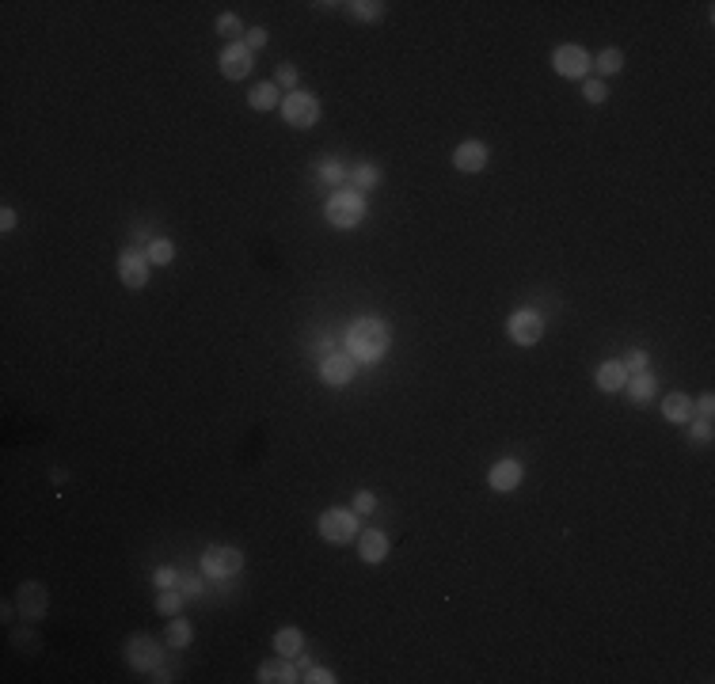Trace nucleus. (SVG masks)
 Masks as SVG:
<instances>
[{
  "mask_svg": "<svg viewBox=\"0 0 715 684\" xmlns=\"http://www.w3.org/2000/svg\"><path fill=\"white\" fill-rule=\"evenodd\" d=\"M282 114H285V122L290 126H297V129H309L316 118H320V107H316V99L309 95V92H293L282 99Z\"/></svg>",
  "mask_w": 715,
  "mask_h": 684,
  "instance_id": "3",
  "label": "nucleus"
},
{
  "mask_svg": "<svg viewBox=\"0 0 715 684\" xmlns=\"http://www.w3.org/2000/svg\"><path fill=\"white\" fill-rule=\"evenodd\" d=\"M274 103H278V87H274V84L251 87V107H255V110H270Z\"/></svg>",
  "mask_w": 715,
  "mask_h": 684,
  "instance_id": "21",
  "label": "nucleus"
},
{
  "mask_svg": "<svg viewBox=\"0 0 715 684\" xmlns=\"http://www.w3.org/2000/svg\"><path fill=\"white\" fill-rule=\"evenodd\" d=\"M320 536L327 544H350L358 536V517L350 510H327L320 517Z\"/></svg>",
  "mask_w": 715,
  "mask_h": 684,
  "instance_id": "4",
  "label": "nucleus"
},
{
  "mask_svg": "<svg viewBox=\"0 0 715 684\" xmlns=\"http://www.w3.org/2000/svg\"><path fill=\"white\" fill-rule=\"evenodd\" d=\"M217 31H221V35H228V38H240V35H244V27H240L236 16H221V19H217Z\"/></svg>",
  "mask_w": 715,
  "mask_h": 684,
  "instance_id": "29",
  "label": "nucleus"
},
{
  "mask_svg": "<svg viewBox=\"0 0 715 684\" xmlns=\"http://www.w3.org/2000/svg\"><path fill=\"white\" fill-rule=\"evenodd\" d=\"M620 65H624V53L620 50H601L598 53V69L609 76V73H620Z\"/></svg>",
  "mask_w": 715,
  "mask_h": 684,
  "instance_id": "25",
  "label": "nucleus"
},
{
  "mask_svg": "<svg viewBox=\"0 0 715 684\" xmlns=\"http://www.w3.org/2000/svg\"><path fill=\"white\" fill-rule=\"evenodd\" d=\"M582 95H586L590 103H605V99H609V92H605L601 80H586V84H582Z\"/></svg>",
  "mask_w": 715,
  "mask_h": 684,
  "instance_id": "27",
  "label": "nucleus"
},
{
  "mask_svg": "<svg viewBox=\"0 0 715 684\" xmlns=\"http://www.w3.org/2000/svg\"><path fill=\"white\" fill-rule=\"evenodd\" d=\"M118 274H122V282L129 285V289H141V285L149 282V255L126 251V255L118 259Z\"/></svg>",
  "mask_w": 715,
  "mask_h": 684,
  "instance_id": "10",
  "label": "nucleus"
},
{
  "mask_svg": "<svg viewBox=\"0 0 715 684\" xmlns=\"http://www.w3.org/2000/svg\"><path fill=\"white\" fill-rule=\"evenodd\" d=\"M521 483V464L518 460H499V464L491 468V487L494 491H514Z\"/></svg>",
  "mask_w": 715,
  "mask_h": 684,
  "instance_id": "14",
  "label": "nucleus"
},
{
  "mask_svg": "<svg viewBox=\"0 0 715 684\" xmlns=\"http://www.w3.org/2000/svg\"><path fill=\"white\" fill-rule=\"evenodd\" d=\"M510 338L518 342V346H533V342H541V335H544V319H541V312H533V308H521V312H514L510 316Z\"/></svg>",
  "mask_w": 715,
  "mask_h": 684,
  "instance_id": "5",
  "label": "nucleus"
},
{
  "mask_svg": "<svg viewBox=\"0 0 715 684\" xmlns=\"http://www.w3.org/2000/svg\"><path fill=\"white\" fill-rule=\"evenodd\" d=\"M453 164L460 171H483V164H487V149L480 145V141H465L457 152H453Z\"/></svg>",
  "mask_w": 715,
  "mask_h": 684,
  "instance_id": "13",
  "label": "nucleus"
},
{
  "mask_svg": "<svg viewBox=\"0 0 715 684\" xmlns=\"http://www.w3.org/2000/svg\"><path fill=\"white\" fill-rule=\"evenodd\" d=\"M186 643H191V624L171 620V624H168V646L179 650V646H186Z\"/></svg>",
  "mask_w": 715,
  "mask_h": 684,
  "instance_id": "24",
  "label": "nucleus"
},
{
  "mask_svg": "<svg viewBox=\"0 0 715 684\" xmlns=\"http://www.w3.org/2000/svg\"><path fill=\"white\" fill-rule=\"evenodd\" d=\"M354 506H358V513H373V506H377V502H373L369 491H358L354 494Z\"/></svg>",
  "mask_w": 715,
  "mask_h": 684,
  "instance_id": "32",
  "label": "nucleus"
},
{
  "mask_svg": "<svg viewBox=\"0 0 715 684\" xmlns=\"http://www.w3.org/2000/svg\"><path fill=\"white\" fill-rule=\"evenodd\" d=\"M16 604H19V616H27V620H42V616H46V604H50L46 586H38V582H23V586H19Z\"/></svg>",
  "mask_w": 715,
  "mask_h": 684,
  "instance_id": "7",
  "label": "nucleus"
},
{
  "mask_svg": "<svg viewBox=\"0 0 715 684\" xmlns=\"http://www.w3.org/2000/svg\"><path fill=\"white\" fill-rule=\"evenodd\" d=\"M171 582H175V570H171V567H160V570H157V586H160V589H171Z\"/></svg>",
  "mask_w": 715,
  "mask_h": 684,
  "instance_id": "34",
  "label": "nucleus"
},
{
  "mask_svg": "<svg viewBox=\"0 0 715 684\" xmlns=\"http://www.w3.org/2000/svg\"><path fill=\"white\" fill-rule=\"evenodd\" d=\"M244 46H248V50H259V46H267V31H251Z\"/></svg>",
  "mask_w": 715,
  "mask_h": 684,
  "instance_id": "35",
  "label": "nucleus"
},
{
  "mask_svg": "<svg viewBox=\"0 0 715 684\" xmlns=\"http://www.w3.org/2000/svg\"><path fill=\"white\" fill-rule=\"evenodd\" d=\"M354 16H361V19H377V16H381V4H373V0H366V4H354Z\"/></svg>",
  "mask_w": 715,
  "mask_h": 684,
  "instance_id": "31",
  "label": "nucleus"
},
{
  "mask_svg": "<svg viewBox=\"0 0 715 684\" xmlns=\"http://www.w3.org/2000/svg\"><path fill=\"white\" fill-rule=\"evenodd\" d=\"M259 680L263 684H290V680H297V673L285 666V661H263V666H259Z\"/></svg>",
  "mask_w": 715,
  "mask_h": 684,
  "instance_id": "18",
  "label": "nucleus"
},
{
  "mask_svg": "<svg viewBox=\"0 0 715 684\" xmlns=\"http://www.w3.org/2000/svg\"><path fill=\"white\" fill-rule=\"evenodd\" d=\"M384 555H388V536L377 533V528L361 533V559H366V562H381Z\"/></svg>",
  "mask_w": 715,
  "mask_h": 684,
  "instance_id": "16",
  "label": "nucleus"
},
{
  "mask_svg": "<svg viewBox=\"0 0 715 684\" xmlns=\"http://www.w3.org/2000/svg\"><path fill=\"white\" fill-rule=\"evenodd\" d=\"M361 217H366L361 194H354V191L332 194V202H327V220H332L335 228H354V225H361Z\"/></svg>",
  "mask_w": 715,
  "mask_h": 684,
  "instance_id": "2",
  "label": "nucleus"
},
{
  "mask_svg": "<svg viewBox=\"0 0 715 684\" xmlns=\"http://www.w3.org/2000/svg\"><path fill=\"white\" fill-rule=\"evenodd\" d=\"M662 411H666L669 422H692V400H689V395H681V392L666 395V400H662Z\"/></svg>",
  "mask_w": 715,
  "mask_h": 684,
  "instance_id": "17",
  "label": "nucleus"
},
{
  "mask_svg": "<svg viewBox=\"0 0 715 684\" xmlns=\"http://www.w3.org/2000/svg\"><path fill=\"white\" fill-rule=\"evenodd\" d=\"M304 680H312V684H332L335 673H332V669H309V677H304Z\"/></svg>",
  "mask_w": 715,
  "mask_h": 684,
  "instance_id": "33",
  "label": "nucleus"
},
{
  "mask_svg": "<svg viewBox=\"0 0 715 684\" xmlns=\"http://www.w3.org/2000/svg\"><path fill=\"white\" fill-rule=\"evenodd\" d=\"M129 661H134L137 669H157V666H160L157 643H152V638H145V635L129 638Z\"/></svg>",
  "mask_w": 715,
  "mask_h": 684,
  "instance_id": "12",
  "label": "nucleus"
},
{
  "mask_svg": "<svg viewBox=\"0 0 715 684\" xmlns=\"http://www.w3.org/2000/svg\"><path fill=\"white\" fill-rule=\"evenodd\" d=\"M320 377H324V384H332V388H343V384H350V377H354V358H350V354L324 358Z\"/></svg>",
  "mask_w": 715,
  "mask_h": 684,
  "instance_id": "9",
  "label": "nucleus"
},
{
  "mask_svg": "<svg viewBox=\"0 0 715 684\" xmlns=\"http://www.w3.org/2000/svg\"><path fill=\"white\" fill-rule=\"evenodd\" d=\"M274 646H278L282 658H297V654H301V646H304V638H301L297 627H282V631L274 635Z\"/></svg>",
  "mask_w": 715,
  "mask_h": 684,
  "instance_id": "19",
  "label": "nucleus"
},
{
  "mask_svg": "<svg viewBox=\"0 0 715 684\" xmlns=\"http://www.w3.org/2000/svg\"><path fill=\"white\" fill-rule=\"evenodd\" d=\"M350 179H354L358 191H369V186L381 183V171L373 168V164H361V168H354V175H350Z\"/></svg>",
  "mask_w": 715,
  "mask_h": 684,
  "instance_id": "22",
  "label": "nucleus"
},
{
  "mask_svg": "<svg viewBox=\"0 0 715 684\" xmlns=\"http://www.w3.org/2000/svg\"><path fill=\"white\" fill-rule=\"evenodd\" d=\"M655 395V377L651 373H632V403H647Z\"/></svg>",
  "mask_w": 715,
  "mask_h": 684,
  "instance_id": "20",
  "label": "nucleus"
},
{
  "mask_svg": "<svg viewBox=\"0 0 715 684\" xmlns=\"http://www.w3.org/2000/svg\"><path fill=\"white\" fill-rule=\"evenodd\" d=\"M697 411L704 415V418H711V411H715V400L711 395H700V403H697Z\"/></svg>",
  "mask_w": 715,
  "mask_h": 684,
  "instance_id": "38",
  "label": "nucleus"
},
{
  "mask_svg": "<svg viewBox=\"0 0 715 684\" xmlns=\"http://www.w3.org/2000/svg\"><path fill=\"white\" fill-rule=\"evenodd\" d=\"M620 365H624V373H643L647 369V354L635 350V354H628V361H620Z\"/></svg>",
  "mask_w": 715,
  "mask_h": 684,
  "instance_id": "30",
  "label": "nucleus"
},
{
  "mask_svg": "<svg viewBox=\"0 0 715 684\" xmlns=\"http://www.w3.org/2000/svg\"><path fill=\"white\" fill-rule=\"evenodd\" d=\"M278 84H297V69H293V65H282V69H278Z\"/></svg>",
  "mask_w": 715,
  "mask_h": 684,
  "instance_id": "37",
  "label": "nucleus"
},
{
  "mask_svg": "<svg viewBox=\"0 0 715 684\" xmlns=\"http://www.w3.org/2000/svg\"><path fill=\"white\" fill-rule=\"evenodd\" d=\"M171 259H175V247L168 244V240H152V244H149V262H157V267H168Z\"/></svg>",
  "mask_w": 715,
  "mask_h": 684,
  "instance_id": "23",
  "label": "nucleus"
},
{
  "mask_svg": "<svg viewBox=\"0 0 715 684\" xmlns=\"http://www.w3.org/2000/svg\"><path fill=\"white\" fill-rule=\"evenodd\" d=\"M320 179H324L327 186H339V183L346 179V171H343V168H339V164L332 160V164H324V168H320Z\"/></svg>",
  "mask_w": 715,
  "mask_h": 684,
  "instance_id": "28",
  "label": "nucleus"
},
{
  "mask_svg": "<svg viewBox=\"0 0 715 684\" xmlns=\"http://www.w3.org/2000/svg\"><path fill=\"white\" fill-rule=\"evenodd\" d=\"M552 65H556L559 76H567V80H578V76H586L590 58H586V50H582V46H559L556 58H552Z\"/></svg>",
  "mask_w": 715,
  "mask_h": 684,
  "instance_id": "8",
  "label": "nucleus"
},
{
  "mask_svg": "<svg viewBox=\"0 0 715 684\" xmlns=\"http://www.w3.org/2000/svg\"><path fill=\"white\" fill-rule=\"evenodd\" d=\"M388 350V327L381 319H358L346 331V354L358 361H381Z\"/></svg>",
  "mask_w": 715,
  "mask_h": 684,
  "instance_id": "1",
  "label": "nucleus"
},
{
  "mask_svg": "<svg viewBox=\"0 0 715 684\" xmlns=\"http://www.w3.org/2000/svg\"><path fill=\"white\" fill-rule=\"evenodd\" d=\"M0 228H4V233H12V228H16V213H12V209L0 213Z\"/></svg>",
  "mask_w": 715,
  "mask_h": 684,
  "instance_id": "39",
  "label": "nucleus"
},
{
  "mask_svg": "<svg viewBox=\"0 0 715 684\" xmlns=\"http://www.w3.org/2000/svg\"><path fill=\"white\" fill-rule=\"evenodd\" d=\"M157 609H160L164 616H179L183 597H179V593H171V589H164V593H160V601H157Z\"/></svg>",
  "mask_w": 715,
  "mask_h": 684,
  "instance_id": "26",
  "label": "nucleus"
},
{
  "mask_svg": "<svg viewBox=\"0 0 715 684\" xmlns=\"http://www.w3.org/2000/svg\"><path fill=\"white\" fill-rule=\"evenodd\" d=\"M692 437H697V441H708V437H711V422H708V418L692 426Z\"/></svg>",
  "mask_w": 715,
  "mask_h": 684,
  "instance_id": "36",
  "label": "nucleus"
},
{
  "mask_svg": "<svg viewBox=\"0 0 715 684\" xmlns=\"http://www.w3.org/2000/svg\"><path fill=\"white\" fill-rule=\"evenodd\" d=\"M202 567H206V575H213V578H228V575H236L240 567H244V555H240L236 547H206V555H202Z\"/></svg>",
  "mask_w": 715,
  "mask_h": 684,
  "instance_id": "6",
  "label": "nucleus"
},
{
  "mask_svg": "<svg viewBox=\"0 0 715 684\" xmlns=\"http://www.w3.org/2000/svg\"><path fill=\"white\" fill-rule=\"evenodd\" d=\"M221 73L228 76V80H240V76L251 73V50L244 46V42H233V46L221 53Z\"/></svg>",
  "mask_w": 715,
  "mask_h": 684,
  "instance_id": "11",
  "label": "nucleus"
},
{
  "mask_svg": "<svg viewBox=\"0 0 715 684\" xmlns=\"http://www.w3.org/2000/svg\"><path fill=\"white\" fill-rule=\"evenodd\" d=\"M624 384H628V373H624L620 361H605V365L598 369V388L601 392H620Z\"/></svg>",
  "mask_w": 715,
  "mask_h": 684,
  "instance_id": "15",
  "label": "nucleus"
}]
</instances>
